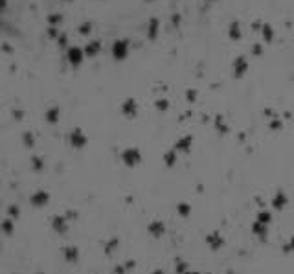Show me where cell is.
<instances>
[{
    "instance_id": "obj_1",
    "label": "cell",
    "mask_w": 294,
    "mask_h": 274,
    "mask_svg": "<svg viewBox=\"0 0 294 274\" xmlns=\"http://www.w3.org/2000/svg\"><path fill=\"white\" fill-rule=\"evenodd\" d=\"M208 243L212 245V248H217L219 245H222V239H219L215 235H210V237H208Z\"/></svg>"
},
{
    "instance_id": "obj_2",
    "label": "cell",
    "mask_w": 294,
    "mask_h": 274,
    "mask_svg": "<svg viewBox=\"0 0 294 274\" xmlns=\"http://www.w3.org/2000/svg\"><path fill=\"white\" fill-rule=\"evenodd\" d=\"M66 256H68V259H70V261H72V259H74V261L77 259V252H76V248H66Z\"/></svg>"
},
{
    "instance_id": "obj_3",
    "label": "cell",
    "mask_w": 294,
    "mask_h": 274,
    "mask_svg": "<svg viewBox=\"0 0 294 274\" xmlns=\"http://www.w3.org/2000/svg\"><path fill=\"white\" fill-rule=\"evenodd\" d=\"M268 219H270L268 214H261V215H259V223H263V224H265V223H268Z\"/></svg>"
},
{
    "instance_id": "obj_4",
    "label": "cell",
    "mask_w": 294,
    "mask_h": 274,
    "mask_svg": "<svg viewBox=\"0 0 294 274\" xmlns=\"http://www.w3.org/2000/svg\"><path fill=\"white\" fill-rule=\"evenodd\" d=\"M151 230L155 232V235H158V234H160V230H164V228H160L158 224H155V226H151Z\"/></svg>"
},
{
    "instance_id": "obj_5",
    "label": "cell",
    "mask_w": 294,
    "mask_h": 274,
    "mask_svg": "<svg viewBox=\"0 0 294 274\" xmlns=\"http://www.w3.org/2000/svg\"><path fill=\"white\" fill-rule=\"evenodd\" d=\"M291 248H294V239L291 241Z\"/></svg>"
},
{
    "instance_id": "obj_6",
    "label": "cell",
    "mask_w": 294,
    "mask_h": 274,
    "mask_svg": "<svg viewBox=\"0 0 294 274\" xmlns=\"http://www.w3.org/2000/svg\"><path fill=\"white\" fill-rule=\"evenodd\" d=\"M155 274H164V272H160V271H158V272H155Z\"/></svg>"
}]
</instances>
